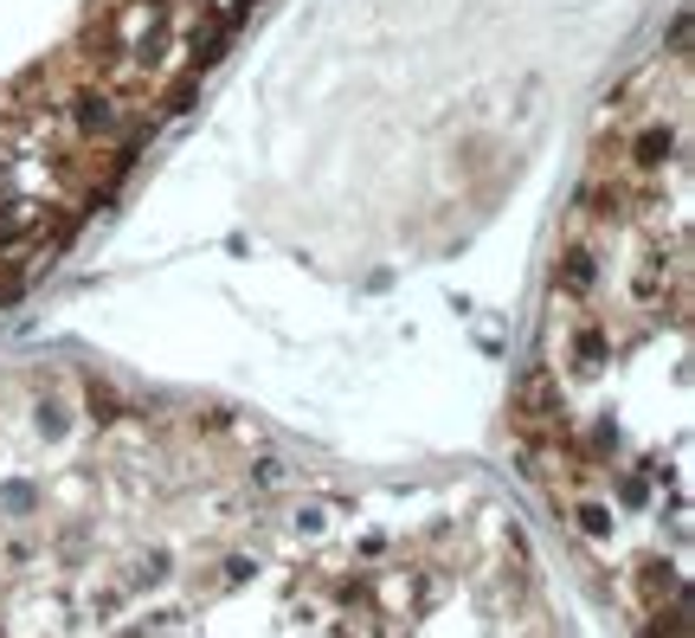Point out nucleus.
Here are the masks:
<instances>
[{
  "label": "nucleus",
  "mask_w": 695,
  "mask_h": 638,
  "mask_svg": "<svg viewBox=\"0 0 695 638\" xmlns=\"http://www.w3.org/2000/svg\"><path fill=\"white\" fill-rule=\"evenodd\" d=\"M522 464L624 638H689V59L606 111L522 380Z\"/></svg>",
  "instance_id": "obj_1"
},
{
  "label": "nucleus",
  "mask_w": 695,
  "mask_h": 638,
  "mask_svg": "<svg viewBox=\"0 0 695 638\" xmlns=\"http://www.w3.org/2000/svg\"><path fill=\"white\" fill-rule=\"evenodd\" d=\"M52 638H554L528 542L476 496H252Z\"/></svg>",
  "instance_id": "obj_2"
}]
</instances>
